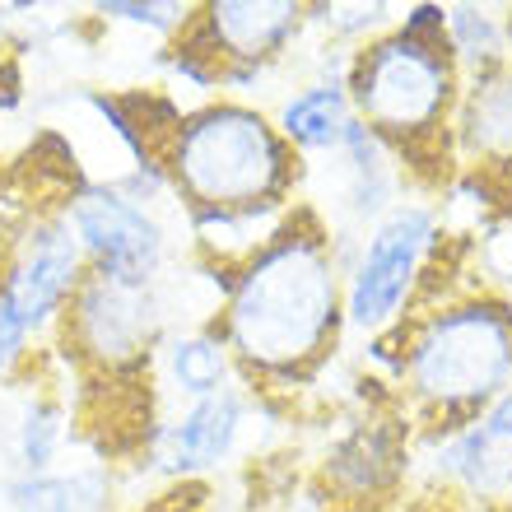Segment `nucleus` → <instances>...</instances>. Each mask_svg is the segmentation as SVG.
Returning a JSON list of instances; mask_svg holds the SVG:
<instances>
[{
    "instance_id": "obj_1",
    "label": "nucleus",
    "mask_w": 512,
    "mask_h": 512,
    "mask_svg": "<svg viewBox=\"0 0 512 512\" xmlns=\"http://www.w3.org/2000/svg\"><path fill=\"white\" fill-rule=\"evenodd\" d=\"M219 331L238 378L256 382V391L303 387L331 364L345 336V270L326 219L308 201H298L284 229L233 270Z\"/></svg>"
},
{
    "instance_id": "obj_2",
    "label": "nucleus",
    "mask_w": 512,
    "mask_h": 512,
    "mask_svg": "<svg viewBox=\"0 0 512 512\" xmlns=\"http://www.w3.org/2000/svg\"><path fill=\"white\" fill-rule=\"evenodd\" d=\"M401 387L424 429L485 419L512 387V303L503 289H466L410 312L401 326Z\"/></svg>"
},
{
    "instance_id": "obj_3",
    "label": "nucleus",
    "mask_w": 512,
    "mask_h": 512,
    "mask_svg": "<svg viewBox=\"0 0 512 512\" xmlns=\"http://www.w3.org/2000/svg\"><path fill=\"white\" fill-rule=\"evenodd\" d=\"M159 159L182 210H294L308 173L270 112L238 98L182 112Z\"/></svg>"
},
{
    "instance_id": "obj_4",
    "label": "nucleus",
    "mask_w": 512,
    "mask_h": 512,
    "mask_svg": "<svg viewBox=\"0 0 512 512\" xmlns=\"http://www.w3.org/2000/svg\"><path fill=\"white\" fill-rule=\"evenodd\" d=\"M466 75L457 70L447 42H415L401 28L350 52V89L354 117L373 135H382L401 163L405 182H419L424 154L457 173L452 159V112H457Z\"/></svg>"
},
{
    "instance_id": "obj_5",
    "label": "nucleus",
    "mask_w": 512,
    "mask_h": 512,
    "mask_svg": "<svg viewBox=\"0 0 512 512\" xmlns=\"http://www.w3.org/2000/svg\"><path fill=\"white\" fill-rule=\"evenodd\" d=\"M443 210L433 201H401L359 238L345 266V331L387 336L419 308V294L443 256Z\"/></svg>"
},
{
    "instance_id": "obj_6",
    "label": "nucleus",
    "mask_w": 512,
    "mask_h": 512,
    "mask_svg": "<svg viewBox=\"0 0 512 512\" xmlns=\"http://www.w3.org/2000/svg\"><path fill=\"white\" fill-rule=\"evenodd\" d=\"M173 298L168 284H126L108 275H84L56 340L84 373L98 378H135L159 359L168 340Z\"/></svg>"
},
{
    "instance_id": "obj_7",
    "label": "nucleus",
    "mask_w": 512,
    "mask_h": 512,
    "mask_svg": "<svg viewBox=\"0 0 512 512\" xmlns=\"http://www.w3.org/2000/svg\"><path fill=\"white\" fill-rule=\"evenodd\" d=\"M66 224L84 252L89 275H108L126 284H159L173 266V238L159 210L126 196L112 182H84L70 191Z\"/></svg>"
},
{
    "instance_id": "obj_8",
    "label": "nucleus",
    "mask_w": 512,
    "mask_h": 512,
    "mask_svg": "<svg viewBox=\"0 0 512 512\" xmlns=\"http://www.w3.org/2000/svg\"><path fill=\"white\" fill-rule=\"evenodd\" d=\"M84 252L70 233L66 215H47L19 238V252L0 275V317L19 326L28 340H42L61 331L70 303L80 294Z\"/></svg>"
},
{
    "instance_id": "obj_9",
    "label": "nucleus",
    "mask_w": 512,
    "mask_h": 512,
    "mask_svg": "<svg viewBox=\"0 0 512 512\" xmlns=\"http://www.w3.org/2000/svg\"><path fill=\"white\" fill-rule=\"evenodd\" d=\"M247 415H252V391H243V382H233L205 401H187L177 415L145 429V461L177 480L219 471L243 443Z\"/></svg>"
},
{
    "instance_id": "obj_10",
    "label": "nucleus",
    "mask_w": 512,
    "mask_h": 512,
    "mask_svg": "<svg viewBox=\"0 0 512 512\" xmlns=\"http://www.w3.org/2000/svg\"><path fill=\"white\" fill-rule=\"evenodd\" d=\"M191 28L224 61V70H275L308 33V5L303 0H205Z\"/></svg>"
},
{
    "instance_id": "obj_11",
    "label": "nucleus",
    "mask_w": 512,
    "mask_h": 512,
    "mask_svg": "<svg viewBox=\"0 0 512 512\" xmlns=\"http://www.w3.org/2000/svg\"><path fill=\"white\" fill-rule=\"evenodd\" d=\"M415 461L438 489L480 503L485 512H512V447L475 419L457 429H424Z\"/></svg>"
},
{
    "instance_id": "obj_12",
    "label": "nucleus",
    "mask_w": 512,
    "mask_h": 512,
    "mask_svg": "<svg viewBox=\"0 0 512 512\" xmlns=\"http://www.w3.org/2000/svg\"><path fill=\"white\" fill-rule=\"evenodd\" d=\"M452 159L512 191V66L466 75L452 112Z\"/></svg>"
},
{
    "instance_id": "obj_13",
    "label": "nucleus",
    "mask_w": 512,
    "mask_h": 512,
    "mask_svg": "<svg viewBox=\"0 0 512 512\" xmlns=\"http://www.w3.org/2000/svg\"><path fill=\"white\" fill-rule=\"evenodd\" d=\"M410 466V429L401 433L391 419H364L326 447L322 485L336 494V503H378L410 475Z\"/></svg>"
},
{
    "instance_id": "obj_14",
    "label": "nucleus",
    "mask_w": 512,
    "mask_h": 512,
    "mask_svg": "<svg viewBox=\"0 0 512 512\" xmlns=\"http://www.w3.org/2000/svg\"><path fill=\"white\" fill-rule=\"evenodd\" d=\"M322 52L326 56L317 61V75L270 108L275 131L284 135V145L294 149L303 163L331 159L354 122V103H350V89H345L350 52H340V47H322Z\"/></svg>"
},
{
    "instance_id": "obj_15",
    "label": "nucleus",
    "mask_w": 512,
    "mask_h": 512,
    "mask_svg": "<svg viewBox=\"0 0 512 512\" xmlns=\"http://www.w3.org/2000/svg\"><path fill=\"white\" fill-rule=\"evenodd\" d=\"M159 373L173 396L182 401H205L215 391L238 382V364L219 322H196V326H173L168 340L159 345Z\"/></svg>"
},
{
    "instance_id": "obj_16",
    "label": "nucleus",
    "mask_w": 512,
    "mask_h": 512,
    "mask_svg": "<svg viewBox=\"0 0 512 512\" xmlns=\"http://www.w3.org/2000/svg\"><path fill=\"white\" fill-rule=\"evenodd\" d=\"M5 503L10 512H112L117 480L108 461H84L47 475H14L5 485Z\"/></svg>"
},
{
    "instance_id": "obj_17",
    "label": "nucleus",
    "mask_w": 512,
    "mask_h": 512,
    "mask_svg": "<svg viewBox=\"0 0 512 512\" xmlns=\"http://www.w3.org/2000/svg\"><path fill=\"white\" fill-rule=\"evenodd\" d=\"M447 52L461 75L512 66V5H447Z\"/></svg>"
},
{
    "instance_id": "obj_18",
    "label": "nucleus",
    "mask_w": 512,
    "mask_h": 512,
    "mask_svg": "<svg viewBox=\"0 0 512 512\" xmlns=\"http://www.w3.org/2000/svg\"><path fill=\"white\" fill-rule=\"evenodd\" d=\"M66 405L56 401L52 391H33L19 410L14 424V457H19V475H47L66 447L70 429H66Z\"/></svg>"
},
{
    "instance_id": "obj_19",
    "label": "nucleus",
    "mask_w": 512,
    "mask_h": 512,
    "mask_svg": "<svg viewBox=\"0 0 512 512\" xmlns=\"http://www.w3.org/2000/svg\"><path fill=\"white\" fill-rule=\"evenodd\" d=\"M201 5H177V0H103L98 14L108 24H126V28H145L154 38H182L187 24L196 19Z\"/></svg>"
},
{
    "instance_id": "obj_20",
    "label": "nucleus",
    "mask_w": 512,
    "mask_h": 512,
    "mask_svg": "<svg viewBox=\"0 0 512 512\" xmlns=\"http://www.w3.org/2000/svg\"><path fill=\"white\" fill-rule=\"evenodd\" d=\"M28 345H33V340H28L19 326H10L5 317H0V378H10L14 368L24 364V359H28Z\"/></svg>"
},
{
    "instance_id": "obj_21",
    "label": "nucleus",
    "mask_w": 512,
    "mask_h": 512,
    "mask_svg": "<svg viewBox=\"0 0 512 512\" xmlns=\"http://www.w3.org/2000/svg\"><path fill=\"white\" fill-rule=\"evenodd\" d=\"M480 424H485L489 433H494V438H499V443H508L512 447V387L503 391L499 401L489 405L485 410V419H480Z\"/></svg>"
},
{
    "instance_id": "obj_22",
    "label": "nucleus",
    "mask_w": 512,
    "mask_h": 512,
    "mask_svg": "<svg viewBox=\"0 0 512 512\" xmlns=\"http://www.w3.org/2000/svg\"><path fill=\"white\" fill-rule=\"evenodd\" d=\"M503 294H508V303H512V284H508V289H503Z\"/></svg>"
}]
</instances>
